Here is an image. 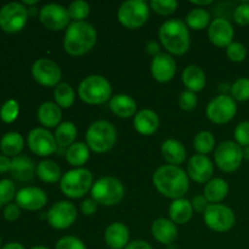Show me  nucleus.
Segmentation results:
<instances>
[{
  "label": "nucleus",
  "mask_w": 249,
  "mask_h": 249,
  "mask_svg": "<svg viewBox=\"0 0 249 249\" xmlns=\"http://www.w3.org/2000/svg\"><path fill=\"white\" fill-rule=\"evenodd\" d=\"M156 190L170 199L182 198L190 187V178L182 168L177 165H160L152 175Z\"/></svg>",
  "instance_id": "obj_1"
},
{
  "label": "nucleus",
  "mask_w": 249,
  "mask_h": 249,
  "mask_svg": "<svg viewBox=\"0 0 249 249\" xmlns=\"http://www.w3.org/2000/svg\"><path fill=\"white\" fill-rule=\"evenodd\" d=\"M97 41V32L87 21L72 22L63 36V49L71 56H83L91 51Z\"/></svg>",
  "instance_id": "obj_2"
},
{
  "label": "nucleus",
  "mask_w": 249,
  "mask_h": 249,
  "mask_svg": "<svg viewBox=\"0 0 249 249\" xmlns=\"http://www.w3.org/2000/svg\"><path fill=\"white\" fill-rule=\"evenodd\" d=\"M160 45L172 56H181L189 51L191 46L190 29L180 18L168 19L158 31Z\"/></svg>",
  "instance_id": "obj_3"
},
{
  "label": "nucleus",
  "mask_w": 249,
  "mask_h": 249,
  "mask_svg": "<svg viewBox=\"0 0 249 249\" xmlns=\"http://www.w3.org/2000/svg\"><path fill=\"white\" fill-rule=\"evenodd\" d=\"M116 126L108 121L100 119L90 124L85 133V143L95 153H106L117 142Z\"/></svg>",
  "instance_id": "obj_4"
},
{
  "label": "nucleus",
  "mask_w": 249,
  "mask_h": 249,
  "mask_svg": "<svg viewBox=\"0 0 249 249\" xmlns=\"http://www.w3.org/2000/svg\"><path fill=\"white\" fill-rule=\"evenodd\" d=\"M78 96L87 105H102L111 100L112 85L104 75H88L79 83Z\"/></svg>",
  "instance_id": "obj_5"
},
{
  "label": "nucleus",
  "mask_w": 249,
  "mask_h": 249,
  "mask_svg": "<svg viewBox=\"0 0 249 249\" xmlns=\"http://www.w3.org/2000/svg\"><path fill=\"white\" fill-rule=\"evenodd\" d=\"M94 178L87 168H74L62 175L60 180V189L68 198L78 199L84 197L91 190Z\"/></svg>",
  "instance_id": "obj_6"
},
{
  "label": "nucleus",
  "mask_w": 249,
  "mask_h": 249,
  "mask_svg": "<svg viewBox=\"0 0 249 249\" xmlns=\"http://www.w3.org/2000/svg\"><path fill=\"white\" fill-rule=\"evenodd\" d=\"M90 194L91 198L100 206L113 207L123 201L125 189L117 178L104 177L94 182Z\"/></svg>",
  "instance_id": "obj_7"
},
{
  "label": "nucleus",
  "mask_w": 249,
  "mask_h": 249,
  "mask_svg": "<svg viewBox=\"0 0 249 249\" xmlns=\"http://www.w3.org/2000/svg\"><path fill=\"white\" fill-rule=\"evenodd\" d=\"M150 17V6L143 0H128L122 2L117 11L119 23L126 29L141 28Z\"/></svg>",
  "instance_id": "obj_8"
},
{
  "label": "nucleus",
  "mask_w": 249,
  "mask_h": 249,
  "mask_svg": "<svg viewBox=\"0 0 249 249\" xmlns=\"http://www.w3.org/2000/svg\"><path fill=\"white\" fill-rule=\"evenodd\" d=\"M243 160V148L236 141L226 140L219 143L214 152V163L224 173L240 169Z\"/></svg>",
  "instance_id": "obj_9"
},
{
  "label": "nucleus",
  "mask_w": 249,
  "mask_h": 249,
  "mask_svg": "<svg viewBox=\"0 0 249 249\" xmlns=\"http://www.w3.org/2000/svg\"><path fill=\"white\" fill-rule=\"evenodd\" d=\"M28 16L23 2H9L0 9V28L6 33H18L26 26Z\"/></svg>",
  "instance_id": "obj_10"
},
{
  "label": "nucleus",
  "mask_w": 249,
  "mask_h": 249,
  "mask_svg": "<svg viewBox=\"0 0 249 249\" xmlns=\"http://www.w3.org/2000/svg\"><path fill=\"white\" fill-rule=\"evenodd\" d=\"M237 113V104L226 94H220L212 99L207 105V118L214 124H226L232 121Z\"/></svg>",
  "instance_id": "obj_11"
},
{
  "label": "nucleus",
  "mask_w": 249,
  "mask_h": 249,
  "mask_svg": "<svg viewBox=\"0 0 249 249\" xmlns=\"http://www.w3.org/2000/svg\"><path fill=\"white\" fill-rule=\"evenodd\" d=\"M203 219L206 225L215 232H228L236 223L235 212L225 204H209L204 212Z\"/></svg>",
  "instance_id": "obj_12"
},
{
  "label": "nucleus",
  "mask_w": 249,
  "mask_h": 249,
  "mask_svg": "<svg viewBox=\"0 0 249 249\" xmlns=\"http://www.w3.org/2000/svg\"><path fill=\"white\" fill-rule=\"evenodd\" d=\"M78 212L74 204L68 201H60L53 203L46 213L49 225L55 230H66L75 223Z\"/></svg>",
  "instance_id": "obj_13"
},
{
  "label": "nucleus",
  "mask_w": 249,
  "mask_h": 249,
  "mask_svg": "<svg viewBox=\"0 0 249 249\" xmlns=\"http://www.w3.org/2000/svg\"><path fill=\"white\" fill-rule=\"evenodd\" d=\"M32 75L38 84L46 88H56L62 78V71L50 58H38L32 66Z\"/></svg>",
  "instance_id": "obj_14"
},
{
  "label": "nucleus",
  "mask_w": 249,
  "mask_h": 249,
  "mask_svg": "<svg viewBox=\"0 0 249 249\" xmlns=\"http://www.w3.org/2000/svg\"><path fill=\"white\" fill-rule=\"evenodd\" d=\"M39 19L46 29L53 32L62 31L71 24L68 10L62 5L55 2L44 5L39 10Z\"/></svg>",
  "instance_id": "obj_15"
},
{
  "label": "nucleus",
  "mask_w": 249,
  "mask_h": 249,
  "mask_svg": "<svg viewBox=\"0 0 249 249\" xmlns=\"http://www.w3.org/2000/svg\"><path fill=\"white\" fill-rule=\"evenodd\" d=\"M28 147L39 157H48L57 150L55 136L45 128H34L28 134Z\"/></svg>",
  "instance_id": "obj_16"
},
{
  "label": "nucleus",
  "mask_w": 249,
  "mask_h": 249,
  "mask_svg": "<svg viewBox=\"0 0 249 249\" xmlns=\"http://www.w3.org/2000/svg\"><path fill=\"white\" fill-rule=\"evenodd\" d=\"M235 29L232 23L224 17H216L208 27V38L216 48H228L233 41Z\"/></svg>",
  "instance_id": "obj_17"
},
{
  "label": "nucleus",
  "mask_w": 249,
  "mask_h": 249,
  "mask_svg": "<svg viewBox=\"0 0 249 249\" xmlns=\"http://www.w3.org/2000/svg\"><path fill=\"white\" fill-rule=\"evenodd\" d=\"M187 175L191 180L198 184H207L213 179L214 165L208 156L196 155L192 156L187 162Z\"/></svg>",
  "instance_id": "obj_18"
},
{
  "label": "nucleus",
  "mask_w": 249,
  "mask_h": 249,
  "mask_svg": "<svg viewBox=\"0 0 249 249\" xmlns=\"http://www.w3.org/2000/svg\"><path fill=\"white\" fill-rule=\"evenodd\" d=\"M16 204L26 211H40L48 203V195L43 189L36 186L23 187L16 194Z\"/></svg>",
  "instance_id": "obj_19"
},
{
  "label": "nucleus",
  "mask_w": 249,
  "mask_h": 249,
  "mask_svg": "<svg viewBox=\"0 0 249 249\" xmlns=\"http://www.w3.org/2000/svg\"><path fill=\"white\" fill-rule=\"evenodd\" d=\"M151 74L158 83H168L175 77L177 61L168 53H160L151 61Z\"/></svg>",
  "instance_id": "obj_20"
},
{
  "label": "nucleus",
  "mask_w": 249,
  "mask_h": 249,
  "mask_svg": "<svg viewBox=\"0 0 249 249\" xmlns=\"http://www.w3.org/2000/svg\"><path fill=\"white\" fill-rule=\"evenodd\" d=\"M151 233L158 243L172 246L178 238V226L170 219L158 218L151 225Z\"/></svg>",
  "instance_id": "obj_21"
},
{
  "label": "nucleus",
  "mask_w": 249,
  "mask_h": 249,
  "mask_svg": "<svg viewBox=\"0 0 249 249\" xmlns=\"http://www.w3.org/2000/svg\"><path fill=\"white\" fill-rule=\"evenodd\" d=\"M130 231L125 224L121 221L109 224L105 230V242L109 249H124L129 245Z\"/></svg>",
  "instance_id": "obj_22"
},
{
  "label": "nucleus",
  "mask_w": 249,
  "mask_h": 249,
  "mask_svg": "<svg viewBox=\"0 0 249 249\" xmlns=\"http://www.w3.org/2000/svg\"><path fill=\"white\" fill-rule=\"evenodd\" d=\"M160 117L155 111L150 108H143L134 116V128L140 135H153L160 128Z\"/></svg>",
  "instance_id": "obj_23"
},
{
  "label": "nucleus",
  "mask_w": 249,
  "mask_h": 249,
  "mask_svg": "<svg viewBox=\"0 0 249 249\" xmlns=\"http://www.w3.org/2000/svg\"><path fill=\"white\" fill-rule=\"evenodd\" d=\"M160 153L168 164L177 165V167H179L186 160L187 156L185 146L175 139H167L165 141H163L162 146H160Z\"/></svg>",
  "instance_id": "obj_24"
},
{
  "label": "nucleus",
  "mask_w": 249,
  "mask_h": 249,
  "mask_svg": "<svg viewBox=\"0 0 249 249\" xmlns=\"http://www.w3.org/2000/svg\"><path fill=\"white\" fill-rule=\"evenodd\" d=\"M109 108L119 118H130L138 112V104L135 100L126 94H117L109 100Z\"/></svg>",
  "instance_id": "obj_25"
},
{
  "label": "nucleus",
  "mask_w": 249,
  "mask_h": 249,
  "mask_svg": "<svg viewBox=\"0 0 249 249\" xmlns=\"http://www.w3.org/2000/svg\"><path fill=\"white\" fill-rule=\"evenodd\" d=\"M12 177L21 182L31 181L36 173V167L33 160L27 156H17L11 160V169H10Z\"/></svg>",
  "instance_id": "obj_26"
},
{
  "label": "nucleus",
  "mask_w": 249,
  "mask_h": 249,
  "mask_svg": "<svg viewBox=\"0 0 249 249\" xmlns=\"http://www.w3.org/2000/svg\"><path fill=\"white\" fill-rule=\"evenodd\" d=\"M36 117H38L39 123L45 129L55 128V126H58L61 124L62 109L55 102L46 101L39 106Z\"/></svg>",
  "instance_id": "obj_27"
},
{
  "label": "nucleus",
  "mask_w": 249,
  "mask_h": 249,
  "mask_svg": "<svg viewBox=\"0 0 249 249\" xmlns=\"http://www.w3.org/2000/svg\"><path fill=\"white\" fill-rule=\"evenodd\" d=\"M168 213H169V219L173 223L177 225H184L191 220L192 215H194V208H192L191 202L182 197V198L174 199L170 203Z\"/></svg>",
  "instance_id": "obj_28"
},
{
  "label": "nucleus",
  "mask_w": 249,
  "mask_h": 249,
  "mask_svg": "<svg viewBox=\"0 0 249 249\" xmlns=\"http://www.w3.org/2000/svg\"><path fill=\"white\" fill-rule=\"evenodd\" d=\"M181 80L187 90L192 92H198L206 87V73L199 66L190 65L182 71Z\"/></svg>",
  "instance_id": "obj_29"
},
{
  "label": "nucleus",
  "mask_w": 249,
  "mask_h": 249,
  "mask_svg": "<svg viewBox=\"0 0 249 249\" xmlns=\"http://www.w3.org/2000/svg\"><path fill=\"white\" fill-rule=\"evenodd\" d=\"M230 187L226 180L223 178H213L204 186L203 196L211 204L221 203L228 197Z\"/></svg>",
  "instance_id": "obj_30"
},
{
  "label": "nucleus",
  "mask_w": 249,
  "mask_h": 249,
  "mask_svg": "<svg viewBox=\"0 0 249 249\" xmlns=\"http://www.w3.org/2000/svg\"><path fill=\"white\" fill-rule=\"evenodd\" d=\"M65 157L72 167L83 168L90 158V148L85 142H74L67 148Z\"/></svg>",
  "instance_id": "obj_31"
},
{
  "label": "nucleus",
  "mask_w": 249,
  "mask_h": 249,
  "mask_svg": "<svg viewBox=\"0 0 249 249\" xmlns=\"http://www.w3.org/2000/svg\"><path fill=\"white\" fill-rule=\"evenodd\" d=\"M36 175L41 181L46 184H55L60 181L62 178L61 168L55 160H44L36 165Z\"/></svg>",
  "instance_id": "obj_32"
},
{
  "label": "nucleus",
  "mask_w": 249,
  "mask_h": 249,
  "mask_svg": "<svg viewBox=\"0 0 249 249\" xmlns=\"http://www.w3.org/2000/svg\"><path fill=\"white\" fill-rule=\"evenodd\" d=\"M24 147L23 136L16 131L6 133L0 140V150L5 156H14L17 157Z\"/></svg>",
  "instance_id": "obj_33"
},
{
  "label": "nucleus",
  "mask_w": 249,
  "mask_h": 249,
  "mask_svg": "<svg viewBox=\"0 0 249 249\" xmlns=\"http://www.w3.org/2000/svg\"><path fill=\"white\" fill-rule=\"evenodd\" d=\"M78 130L77 126L72 122H63L60 125L56 128L55 134V140L57 142V145L60 147H70L71 145L75 142V139H77Z\"/></svg>",
  "instance_id": "obj_34"
},
{
  "label": "nucleus",
  "mask_w": 249,
  "mask_h": 249,
  "mask_svg": "<svg viewBox=\"0 0 249 249\" xmlns=\"http://www.w3.org/2000/svg\"><path fill=\"white\" fill-rule=\"evenodd\" d=\"M211 14L204 7H195L186 15L185 23L194 31H202L211 24Z\"/></svg>",
  "instance_id": "obj_35"
},
{
  "label": "nucleus",
  "mask_w": 249,
  "mask_h": 249,
  "mask_svg": "<svg viewBox=\"0 0 249 249\" xmlns=\"http://www.w3.org/2000/svg\"><path fill=\"white\" fill-rule=\"evenodd\" d=\"M55 104L61 108H70L75 101V91L67 83H60L53 90Z\"/></svg>",
  "instance_id": "obj_36"
},
{
  "label": "nucleus",
  "mask_w": 249,
  "mask_h": 249,
  "mask_svg": "<svg viewBox=\"0 0 249 249\" xmlns=\"http://www.w3.org/2000/svg\"><path fill=\"white\" fill-rule=\"evenodd\" d=\"M194 147L198 155L207 156L215 148V138L208 130L199 131L194 139Z\"/></svg>",
  "instance_id": "obj_37"
},
{
  "label": "nucleus",
  "mask_w": 249,
  "mask_h": 249,
  "mask_svg": "<svg viewBox=\"0 0 249 249\" xmlns=\"http://www.w3.org/2000/svg\"><path fill=\"white\" fill-rule=\"evenodd\" d=\"M68 15L70 18L73 19V22L84 21L90 14V5L89 2L84 0H74L68 6Z\"/></svg>",
  "instance_id": "obj_38"
},
{
  "label": "nucleus",
  "mask_w": 249,
  "mask_h": 249,
  "mask_svg": "<svg viewBox=\"0 0 249 249\" xmlns=\"http://www.w3.org/2000/svg\"><path fill=\"white\" fill-rule=\"evenodd\" d=\"M231 97L235 101L245 102L249 100V78L242 77L235 80L232 85H231Z\"/></svg>",
  "instance_id": "obj_39"
},
{
  "label": "nucleus",
  "mask_w": 249,
  "mask_h": 249,
  "mask_svg": "<svg viewBox=\"0 0 249 249\" xmlns=\"http://www.w3.org/2000/svg\"><path fill=\"white\" fill-rule=\"evenodd\" d=\"M179 2L177 0H152L150 2L151 10L160 16H169L178 10Z\"/></svg>",
  "instance_id": "obj_40"
},
{
  "label": "nucleus",
  "mask_w": 249,
  "mask_h": 249,
  "mask_svg": "<svg viewBox=\"0 0 249 249\" xmlns=\"http://www.w3.org/2000/svg\"><path fill=\"white\" fill-rule=\"evenodd\" d=\"M19 114V105L16 100L11 99L7 100L4 105H2L1 109H0V118L2 122L10 124L14 123L17 119Z\"/></svg>",
  "instance_id": "obj_41"
},
{
  "label": "nucleus",
  "mask_w": 249,
  "mask_h": 249,
  "mask_svg": "<svg viewBox=\"0 0 249 249\" xmlns=\"http://www.w3.org/2000/svg\"><path fill=\"white\" fill-rule=\"evenodd\" d=\"M247 48L240 41H232L226 48V56L232 62H242L247 57Z\"/></svg>",
  "instance_id": "obj_42"
},
{
  "label": "nucleus",
  "mask_w": 249,
  "mask_h": 249,
  "mask_svg": "<svg viewBox=\"0 0 249 249\" xmlns=\"http://www.w3.org/2000/svg\"><path fill=\"white\" fill-rule=\"evenodd\" d=\"M16 187L11 180H0V206L10 203L16 197Z\"/></svg>",
  "instance_id": "obj_43"
},
{
  "label": "nucleus",
  "mask_w": 249,
  "mask_h": 249,
  "mask_svg": "<svg viewBox=\"0 0 249 249\" xmlns=\"http://www.w3.org/2000/svg\"><path fill=\"white\" fill-rule=\"evenodd\" d=\"M233 136H235V140L241 147H247L249 146V121L241 122V123L237 124L235 129V133H233Z\"/></svg>",
  "instance_id": "obj_44"
},
{
  "label": "nucleus",
  "mask_w": 249,
  "mask_h": 249,
  "mask_svg": "<svg viewBox=\"0 0 249 249\" xmlns=\"http://www.w3.org/2000/svg\"><path fill=\"white\" fill-rule=\"evenodd\" d=\"M55 249H87V246L75 236H65L57 241Z\"/></svg>",
  "instance_id": "obj_45"
},
{
  "label": "nucleus",
  "mask_w": 249,
  "mask_h": 249,
  "mask_svg": "<svg viewBox=\"0 0 249 249\" xmlns=\"http://www.w3.org/2000/svg\"><path fill=\"white\" fill-rule=\"evenodd\" d=\"M197 96L196 92H192L190 90L186 91H182L179 96V106L180 108L184 109V111L190 112L194 111L197 107Z\"/></svg>",
  "instance_id": "obj_46"
},
{
  "label": "nucleus",
  "mask_w": 249,
  "mask_h": 249,
  "mask_svg": "<svg viewBox=\"0 0 249 249\" xmlns=\"http://www.w3.org/2000/svg\"><path fill=\"white\" fill-rule=\"evenodd\" d=\"M233 21L240 26H248L249 24V2H242L233 10Z\"/></svg>",
  "instance_id": "obj_47"
},
{
  "label": "nucleus",
  "mask_w": 249,
  "mask_h": 249,
  "mask_svg": "<svg viewBox=\"0 0 249 249\" xmlns=\"http://www.w3.org/2000/svg\"><path fill=\"white\" fill-rule=\"evenodd\" d=\"M192 208H194V211H196L197 213H203L207 211V208L209 207V202L207 201L206 197L203 196V195H197V196L194 197V199H192Z\"/></svg>",
  "instance_id": "obj_48"
},
{
  "label": "nucleus",
  "mask_w": 249,
  "mask_h": 249,
  "mask_svg": "<svg viewBox=\"0 0 249 249\" xmlns=\"http://www.w3.org/2000/svg\"><path fill=\"white\" fill-rule=\"evenodd\" d=\"M21 215V209L17 204H7L4 209V218L7 221H16Z\"/></svg>",
  "instance_id": "obj_49"
},
{
  "label": "nucleus",
  "mask_w": 249,
  "mask_h": 249,
  "mask_svg": "<svg viewBox=\"0 0 249 249\" xmlns=\"http://www.w3.org/2000/svg\"><path fill=\"white\" fill-rule=\"evenodd\" d=\"M97 206H99V204H97L94 199L87 198L82 202V204H80V212H82L84 215L91 216L96 213Z\"/></svg>",
  "instance_id": "obj_50"
},
{
  "label": "nucleus",
  "mask_w": 249,
  "mask_h": 249,
  "mask_svg": "<svg viewBox=\"0 0 249 249\" xmlns=\"http://www.w3.org/2000/svg\"><path fill=\"white\" fill-rule=\"evenodd\" d=\"M160 48H162V45H160V44L158 43V41H156V40L147 41V44L145 45L146 53H147L150 56H152V58L160 55Z\"/></svg>",
  "instance_id": "obj_51"
},
{
  "label": "nucleus",
  "mask_w": 249,
  "mask_h": 249,
  "mask_svg": "<svg viewBox=\"0 0 249 249\" xmlns=\"http://www.w3.org/2000/svg\"><path fill=\"white\" fill-rule=\"evenodd\" d=\"M124 249H153V247L146 241L136 240L133 241V242H129V245Z\"/></svg>",
  "instance_id": "obj_52"
},
{
  "label": "nucleus",
  "mask_w": 249,
  "mask_h": 249,
  "mask_svg": "<svg viewBox=\"0 0 249 249\" xmlns=\"http://www.w3.org/2000/svg\"><path fill=\"white\" fill-rule=\"evenodd\" d=\"M11 169V160L7 156L0 155V174L10 172Z\"/></svg>",
  "instance_id": "obj_53"
},
{
  "label": "nucleus",
  "mask_w": 249,
  "mask_h": 249,
  "mask_svg": "<svg viewBox=\"0 0 249 249\" xmlns=\"http://www.w3.org/2000/svg\"><path fill=\"white\" fill-rule=\"evenodd\" d=\"M1 249H26V248H24L21 243L11 242V243H7V245H5Z\"/></svg>",
  "instance_id": "obj_54"
},
{
  "label": "nucleus",
  "mask_w": 249,
  "mask_h": 249,
  "mask_svg": "<svg viewBox=\"0 0 249 249\" xmlns=\"http://www.w3.org/2000/svg\"><path fill=\"white\" fill-rule=\"evenodd\" d=\"M191 4L196 5L197 7H204L207 6V5L213 4V1H212V0H208V1H191Z\"/></svg>",
  "instance_id": "obj_55"
},
{
  "label": "nucleus",
  "mask_w": 249,
  "mask_h": 249,
  "mask_svg": "<svg viewBox=\"0 0 249 249\" xmlns=\"http://www.w3.org/2000/svg\"><path fill=\"white\" fill-rule=\"evenodd\" d=\"M243 160H249V146L243 147Z\"/></svg>",
  "instance_id": "obj_56"
},
{
  "label": "nucleus",
  "mask_w": 249,
  "mask_h": 249,
  "mask_svg": "<svg viewBox=\"0 0 249 249\" xmlns=\"http://www.w3.org/2000/svg\"><path fill=\"white\" fill-rule=\"evenodd\" d=\"M38 4V0H24L23 5H36Z\"/></svg>",
  "instance_id": "obj_57"
},
{
  "label": "nucleus",
  "mask_w": 249,
  "mask_h": 249,
  "mask_svg": "<svg viewBox=\"0 0 249 249\" xmlns=\"http://www.w3.org/2000/svg\"><path fill=\"white\" fill-rule=\"evenodd\" d=\"M31 249H49V248L44 247V246H36V247H33V248H31Z\"/></svg>",
  "instance_id": "obj_58"
},
{
  "label": "nucleus",
  "mask_w": 249,
  "mask_h": 249,
  "mask_svg": "<svg viewBox=\"0 0 249 249\" xmlns=\"http://www.w3.org/2000/svg\"><path fill=\"white\" fill-rule=\"evenodd\" d=\"M2 247H1V240H0V249H1Z\"/></svg>",
  "instance_id": "obj_59"
}]
</instances>
